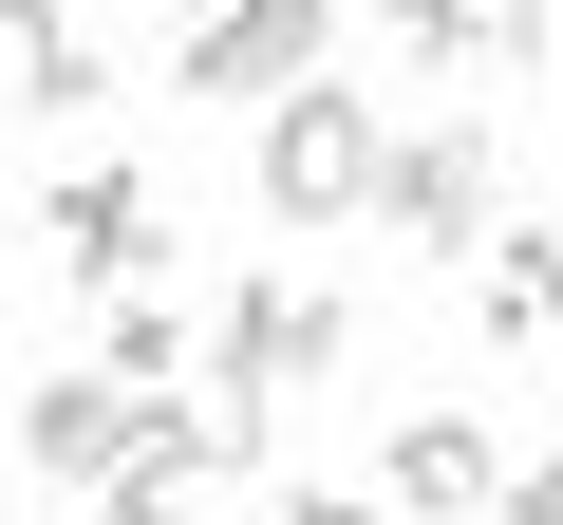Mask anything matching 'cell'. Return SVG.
Segmentation results:
<instances>
[{
  "label": "cell",
  "instance_id": "obj_14",
  "mask_svg": "<svg viewBox=\"0 0 563 525\" xmlns=\"http://www.w3.org/2000/svg\"><path fill=\"white\" fill-rule=\"evenodd\" d=\"M488 244H526V282H544V338H563V225H488Z\"/></svg>",
  "mask_w": 563,
  "mask_h": 525
},
{
  "label": "cell",
  "instance_id": "obj_2",
  "mask_svg": "<svg viewBox=\"0 0 563 525\" xmlns=\"http://www.w3.org/2000/svg\"><path fill=\"white\" fill-rule=\"evenodd\" d=\"M339 357H357V320H339L320 282H225V301H207V376H225V394H320Z\"/></svg>",
  "mask_w": 563,
  "mask_h": 525
},
{
  "label": "cell",
  "instance_id": "obj_1",
  "mask_svg": "<svg viewBox=\"0 0 563 525\" xmlns=\"http://www.w3.org/2000/svg\"><path fill=\"white\" fill-rule=\"evenodd\" d=\"M376 169H395L376 94H339V76H282L263 94V225H357Z\"/></svg>",
  "mask_w": 563,
  "mask_h": 525
},
{
  "label": "cell",
  "instance_id": "obj_5",
  "mask_svg": "<svg viewBox=\"0 0 563 525\" xmlns=\"http://www.w3.org/2000/svg\"><path fill=\"white\" fill-rule=\"evenodd\" d=\"M488 488H507L488 413H470V394H413V413H395V469H376V506H395V525H488Z\"/></svg>",
  "mask_w": 563,
  "mask_h": 525
},
{
  "label": "cell",
  "instance_id": "obj_7",
  "mask_svg": "<svg viewBox=\"0 0 563 525\" xmlns=\"http://www.w3.org/2000/svg\"><path fill=\"white\" fill-rule=\"evenodd\" d=\"M38 244H57V282H151V262H169V206H151V169H76L57 206H38Z\"/></svg>",
  "mask_w": 563,
  "mask_h": 525
},
{
  "label": "cell",
  "instance_id": "obj_13",
  "mask_svg": "<svg viewBox=\"0 0 563 525\" xmlns=\"http://www.w3.org/2000/svg\"><path fill=\"white\" fill-rule=\"evenodd\" d=\"M169 506H188V488H151V469H113V488H95L76 525H169Z\"/></svg>",
  "mask_w": 563,
  "mask_h": 525
},
{
  "label": "cell",
  "instance_id": "obj_9",
  "mask_svg": "<svg viewBox=\"0 0 563 525\" xmlns=\"http://www.w3.org/2000/svg\"><path fill=\"white\" fill-rule=\"evenodd\" d=\"M95 357H113V376L151 394V376H188V320H169L151 282H113V320H95Z\"/></svg>",
  "mask_w": 563,
  "mask_h": 525
},
{
  "label": "cell",
  "instance_id": "obj_15",
  "mask_svg": "<svg viewBox=\"0 0 563 525\" xmlns=\"http://www.w3.org/2000/svg\"><path fill=\"white\" fill-rule=\"evenodd\" d=\"M38 38H76V20H57V0H0V57H38Z\"/></svg>",
  "mask_w": 563,
  "mask_h": 525
},
{
  "label": "cell",
  "instance_id": "obj_8",
  "mask_svg": "<svg viewBox=\"0 0 563 525\" xmlns=\"http://www.w3.org/2000/svg\"><path fill=\"white\" fill-rule=\"evenodd\" d=\"M376 38H395L432 94H470V76H488V0H376Z\"/></svg>",
  "mask_w": 563,
  "mask_h": 525
},
{
  "label": "cell",
  "instance_id": "obj_10",
  "mask_svg": "<svg viewBox=\"0 0 563 525\" xmlns=\"http://www.w3.org/2000/svg\"><path fill=\"white\" fill-rule=\"evenodd\" d=\"M20 113H113V57H95V38H38V57H20Z\"/></svg>",
  "mask_w": 563,
  "mask_h": 525
},
{
  "label": "cell",
  "instance_id": "obj_4",
  "mask_svg": "<svg viewBox=\"0 0 563 525\" xmlns=\"http://www.w3.org/2000/svg\"><path fill=\"white\" fill-rule=\"evenodd\" d=\"M376 206H395V244H432V262H488V113H451V132H395Z\"/></svg>",
  "mask_w": 563,
  "mask_h": 525
},
{
  "label": "cell",
  "instance_id": "obj_11",
  "mask_svg": "<svg viewBox=\"0 0 563 525\" xmlns=\"http://www.w3.org/2000/svg\"><path fill=\"white\" fill-rule=\"evenodd\" d=\"M488 57H507V76H544V94H563V0H488Z\"/></svg>",
  "mask_w": 563,
  "mask_h": 525
},
{
  "label": "cell",
  "instance_id": "obj_6",
  "mask_svg": "<svg viewBox=\"0 0 563 525\" xmlns=\"http://www.w3.org/2000/svg\"><path fill=\"white\" fill-rule=\"evenodd\" d=\"M20 469H38L57 506H95V488L132 469V376H113V357H95V376H38V394H20Z\"/></svg>",
  "mask_w": 563,
  "mask_h": 525
},
{
  "label": "cell",
  "instance_id": "obj_3",
  "mask_svg": "<svg viewBox=\"0 0 563 525\" xmlns=\"http://www.w3.org/2000/svg\"><path fill=\"white\" fill-rule=\"evenodd\" d=\"M320 57H339V0H188L169 94H282V76H320Z\"/></svg>",
  "mask_w": 563,
  "mask_h": 525
},
{
  "label": "cell",
  "instance_id": "obj_12",
  "mask_svg": "<svg viewBox=\"0 0 563 525\" xmlns=\"http://www.w3.org/2000/svg\"><path fill=\"white\" fill-rule=\"evenodd\" d=\"M263 525H395V506H376V488H282Z\"/></svg>",
  "mask_w": 563,
  "mask_h": 525
}]
</instances>
